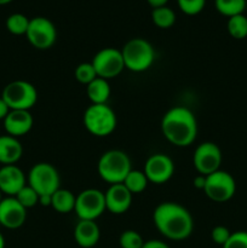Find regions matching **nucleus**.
Here are the masks:
<instances>
[{
    "label": "nucleus",
    "instance_id": "f257e3e1",
    "mask_svg": "<svg viewBox=\"0 0 247 248\" xmlns=\"http://www.w3.org/2000/svg\"><path fill=\"white\" fill-rule=\"evenodd\" d=\"M155 228L169 240L182 241L188 239L194 229V220L190 212L176 202H162L153 213Z\"/></svg>",
    "mask_w": 247,
    "mask_h": 248
},
{
    "label": "nucleus",
    "instance_id": "f03ea898",
    "mask_svg": "<svg viewBox=\"0 0 247 248\" xmlns=\"http://www.w3.org/2000/svg\"><path fill=\"white\" fill-rule=\"evenodd\" d=\"M164 137L176 147H189L198 136V123L193 111L184 107L170 109L161 120Z\"/></svg>",
    "mask_w": 247,
    "mask_h": 248
},
{
    "label": "nucleus",
    "instance_id": "7ed1b4c3",
    "mask_svg": "<svg viewBox=\"0 0 247 248\" xmlns=\"http://www.w3.org/2000/svg\"><path fill=\"white\" fill-rule=\"evenodd\" d=\"M97 170L101 178L113 186V184L123 183L132 167H131L130 157L125 152L111 149L102 154L98 160Z\"/></svg>",
    "mask_w": 247,
    "mask_h": 248
},
{
    "label": "nucleus",
    "instance_id": "20e7f679",
    "mask_svg": "<svg viewBox=\"0 0 247 248\" xmlns=\"http://www.w3.org/2000/svg\"><path fill=\"white\" fill-rule=\"evenodd\" d=\"M124 64L131 72L140 73L149 69L155 61V50L152 44L142 38L128 40L121 48Z\"/></svg>",
    "mask_w": 247,
    "mask_h": 248
},
{
    "label": "nucleus",
    "instance_id": "39448f33",
    "mask_svg": "<svg viewBox=\"0 0 247 248\" xmlns=\"http://www.w3.org/2000/svg\"><path fill=\"white\" fill-rule=\"evenodd\" d=\"M116 114L108 104H91L84 113V126L92 136L107 137L116 127Z\"/></svg>",
    "mask_w": 247,
    "mask_h": 248
},
{
    "label": "nucleus",
    "instance_id": "423d86ee",
    "mask_svg": "<svg viewBox=\"0 0 247 248\" xmlns=\"http://www.w3.org/2000/svg\"><path fill=\"white\" fill-rule=\"evenodd\" d=\"M1 98L11 110H31L38 101V91L31 82L15 80L4 87Z\"/></svg>",
    "mask_w": 247,
    "mask_h": 248
},
{
    "label": "nucleus",
    "instance_id": "0eeeda50",
    "mask_svg": "<svg viewBox=\"0 0 247 248\" xmlns=\"http://www.w3.org/2000/svg\"><path fill=\"white\" fill-rule=\"evenodd\" d=\"M28 186H31L39 196L52 195L60 189V174L48 162H39L29 171Z\"/></svg>",
    "mask_w": 247,
    "mask_h": 248
},
{
    "label": "nucleus",
    "instance_id": "6e6552de",
    "mask_svg": "<svg viewBox=\"0 0 247 248\" xmlns=\"http://www.w3.org/2000/svg\"><path fill=\"white\" fill-rule=\"evenodd\" d=\"M203 191L206 196L215 202H227L235 195L236 183L232 174L218 170L206 176Z\"/></svg>",
    "mask_w": 247,
    "mask_h": 248
},
{
    "label": "nucleus",
    "instance_id": "1a4fd4ad",
    "mask_svg": "<svg viewBox=\"0 0 247 248\" xmlns=\"http://www.w3.org/2000/svg\"><path fill=\"white\" fill-rule=\"evenodd\" d=\"M75 213L81 220H96L106 208L104 193L98 189H85L75 199Z\"/></svg>",
    "mask_w": 247,
    "mask_h": 248
},
{
    "label": "nucleus",
    "instance_id": "9d476101",
    "mask_svg": "<svg viewBox=\"0 0 247 248\" xmlns=\"http://www.w3.org/2000/svg\"><path fill=\"white\" fill-rule=\"evenodd\" d=\"M91 63L96 70L97 77L106 80L116 78L125 69L121 50L114 47L102 48L94 55Z\"/></svg>",
    "mask_w": 247,
    "mask_h": 248
},
{
    "label": "nucleus",
    "instance_id": "9b49d317",
    "mask_svg": "<svg viewBox=\"0 0 247 248\" xmlns=\"http://www.w3.org/2000/svg\"><path fill=\"white\" fill-rule=\"evenodd\" d=\"M27 39L38 50H47L57 39V31L52 22L46 17H34L29 22Z\"/></svg>",
    "mask_w": 247,
    "mask_h": 248
},
{
    "label": "nucleus",
    "instance_id": "f8f14e48",
    "mask_svg": "<svg viewBox=\"0 0 247 248\" xmlns=\"http://www.w3.org/2000/svg\"><path fill=\"white\" fill-rule=\"evenodd\" d=\"M222 160V150L213 142L201 143L194 152V166L199 174H202V176H208V174L220 170Z\"/></svg>",
    "mask_w": 247,
    "mask_h": 248
},
{
    "label": "nucleus",
    "instance_id": "ddd939ff",
    "mask_svg": "<svg viewBox=\"0 0 247 248\" xmlns=\"http://www.w3.org/2000/svg\"><path fill=\"white\" fill-rule=\"evenodd\" d=\"M144 174L148 181L154 184H164L172 178L174 173L173 160L166 154H153L145 161Z\"/></svg>",
    "mask_w": 247,
    "mask_h": 248
},
{
    "label": "nucleus",
    "instance_id": "4468645a",
    "mask_svg": "<svg viewBox=\"0 0 247 248\" xmlns=\"http://www.w3.org/2000/svg\"><path fill=\"white\" fill-rule=\"evenodd\" d=\"M27 219V208L17 201L15 196H9L0 201V225L7 229H18Z\"/></svg>",
    "mask_w": 247,
    "mask_h": 248
},
{
    "label": "nucleus",
    "instance_id": "2eb2a0df",
    "mask_svg": "<svg viewBox=\"0 0 247 248\" xmlns=\"http://www.w3.org/2000/svg\"><path fill=\"white\" fill-rule=\"evenodd\" d=\"M132 196L123 183L113 184L104 193L107 211L113 215H123L127 212L132 203Z\"/></svg>",
    "mask_w": 247,
    "mask_h": 248
},
{
    "label": "nucleus",
    "instance_id": "dca6fc26",
    "mask_svg": "<svg viewBox=\"0 0 247 248\" xmlns=\"http://www.w3.org/2000/svg\"><path fill=\"white\" fill-rule=\"evenodd\" d=\"M27 186V179L23 171L16 165H4L0 169V191L7 196H16V194Z\"/></svg>",
    "mask_w": 247,
    "mask_h": 248
},
{
    "label": "nucleus",
    "instance_id": "f3484780",
    "mask_svg": "<svg viewBox=\"0 0 247 248\" xmlns=\"http://www.w3.org/2000/svg\"><path fill=\"white\" fill-rule=\"evenodd\" d=\"M33 116L29 110H10L4 119V128L7 135L21 137L27 135L33 127Z\"/></svg>",
    "mask_w": 247,
    "mask_h": 248
},
{
    "label": "nucleus",
    "instance_id": "a211bd4d",
    "mask_svg": "<svg viewBox=\"0 0 247 248\" xmlns=\"http://www.w3.org/2000/svg\"><path fill=\"white\" fill-rule=\"evenodd\" d=\"M101 237V232L96 220H81L74 228L75 242L82 248H92L96 246Z\"/></svg>",
    "mask_w": 247,
    "mask_h": 248
},
{
    "label": "nucleus",
    "instance_id": "6ab92c4d",
    "mask_svg": "<svg viewBox=\"0 0 247 248\" xmlns=\"http://www.w3.org/2000/svg\"><path fill=\"white\" fill-rule=\"evenodd\" d=\"M23 148L16 137L10 135L0 136V164L16 165L22 157Z\"/></svg>",
    "mask_w": 247,
    "mask_h": 248
},
{
    "label": "nucleus",
    "instance_id": "aec40b11",
    "mask_svg": "<svg viewBox=\"0 0 247 248\" xmlns=\"http://www.w3.org/2000/svg\"><path fill=\"white\" fill-rule=\"evenodd\" d=\"M86 93L92 104H107L110 97V86L108 80L97 77L86 86Z\"/></svg>",
    "mask_w": 247,
    "mask_h": 248
},
{
    "label": "nucleus",
    "instance_id": "412c9836",
    "mask_svg": "<svg viewBox=\"0 0 247 248\" xmlns=\"http://www.w3.org/2000/svg\"><path fill=\"white\" fill-rule=\"evenodd\" d=\"M75 199L77 196L67 189H58L57 191L52 194V203L51 207L58 213L67 215L74 211L75 207Z\"/></svg>",
    "mask_w": 247,
    "mask_h": 248
},
{
    "label": "nucleus",
    "instance_id": "4be33fe9",
    "mask_svg": "<svg viewBox=\"0 0 247 248\" xmlns=\"http://www.w3.org/2000/svg\"><path fill=\"white\" fill-rule=\"evenodd\" d=\"M148 183L149 181H148L147 176L144 174V172L139 171V170H131L130 173L126 176L125 181L123 182L124 186L132 195L143 193L147 189Z\"/></svg>",
    "mask_w": 247,
    "mask_h": 248
},
{
    "label": "nucleus",
    "instance_id": "5701e85b",
    "mask_svg": "<svg viewBox=\"0 0 247 248\" xmlns=\"http://www.w3.org/2000/svg\"><path fill=\"white\" fill-rule=\"evenodd\" d=\"M152 19L156 27L162 29H167L171 28L174 24V22H176V14H174L173 10L170 9L169 6L165 5V6L153 9Z\"/></svg>",
    "mask_w": 247,
    "mask_h": 248
},
{
    "label": "nucleus",
    "instance_id": "b1692460",
    "mask_svg": "<svg viewBox=\"0 0 247 248\" xmlns=\"http://www.w3.org/2000/svg\"><path fill=\"white\" fill-rule=\"evenodd\" d=\"M215 6L219 14L229 18L244 14L246 9V0H215Z\"/></svg>",
    "mask_w": 247,
    "mask_h": 248
},
{
    "label": "nucleus",
    "instance_id": "393cba45",
    "mask_svg": "<svg viewBox=\"0 0 247 248\" xmlns=\"http://www.w3.org/2000/svg\"><path fill=\"white\" fill-rule=\"evenodd\" d=\"M227 29L228 33L236 40L247 38V17L244 14L229 17Z\"/></svg>",
    "mask_w": 247,
    "mask_h": 248
},
{
    "label": "nucleus",
    "instance_id": "a878e982",
    "mask_svg": "<svg viewBox=\"0 0 247 248\" xmlns=\"http://www.w3.org/2000/svg\"><path fill=\"white\" fill-rule=\"evenodd\" d=\"M31 19L23 14H12L6 19V28L14 35H26Z\"/></svg>",
    "mask_w": 247,
    "mask_h": 248
},
{
    "label": "nucleus",
    "instance_id": "bb28decb",
    "mask_svg": "<svg viewBox=\"0 0 247 248\" xmlns=\"http://www.w3.org/2000/svg\"><path fill=\"white\" fill-rule=\"evenodd\" d=\"M15 198H16L17 201H18V202L21 203L24 208H27V210H28V208L34 207V206L38 205L39 203L38 193H36V191L34 190L31 186H28V184H27V186H24L23 188H22L21 190L16 194V196H15Z\"/></svg>",
    "mask_w": 247,
    "mask_h": 248
},
{
    "label": "nucleus",
    "instance_id": "cd10ccee",
    "mask_svg": "<svg viewBox=\"0 0 247 248\" xmlns=\"http://www.w3.org/2000/svg\"><path fill=\"white\" fill-rule=\"evenodd\" d=\"M96 78V70H94L91 62L80 63V64L75 68V79H77L80 84L85 85V86H87L90 82L93 81Z\"/></svg>",
    "mask_w": 247,
    "mask_h": 248
},
{
    "label": "nucleus",
    "instance_id": "c85d7f7f",
    "mask_svg": "<svg viewBox=\"0 0 247 248\" xmlns=\"http://www.w3.org/2000/svg\"><path fill=\"white\" fill-rule=\"evenodd\" d=\"M121 248H142L144 240L136 230H125L119 237Z\"/></svg>",
    "mask_w": 247,
    "mask_h": 248
},
{
    "label": "nucleus",
    "instance_id": "c756f323",
    "mask_svg": "<svg viewBox=\"0 0 247 248\" xmlns=\"http://www.w3.org/2000/svg\"><path fill=\"white\" fill-rule=\"evenodd\" d=\"M178 6L182 11L189 16L200 14L203 10L206 4V0H177Z\"/></svg>",
    "mask_w": 247,
    "mask_h": 248
},
{
    "label": "nucleus",
    "instance_id": "7c9ffc66",
    "mask_svg": "<svg viewBox=\"0 0 247 248\" xmlns=\"http://www.w3.org/2000/svg\"><path fill=\"white\" fill-rule=\"evenodd\" d=\"M223 248H247V232H232Z\"/></svg>",
    "mask_w": 247,
    "mask_h": 248
},
{
    "label": "nucleus",
    "instance_id": "2f4dec72",
    "mask_svg": "<svg viewBox=\"0 0 247 248\" xmlns=\"http://www.w3.org/2000/svg\"><path fill=\"white\" fill-rule=\"evenodd\" d=\"M230 235H232V232H230V230L228 229L227 227H224V225H217V227L213 228L212 232H211V237H212L213 242L222 247L224 246L225 242L229 240Z\"/></svg>",
    "mask_w": 247,
    "mask_h": 248
},
{
    "label": "nucleus",
    "instance_id": "473e14b6",
    "mask_svg": "<svg viewBox=\"0 0 247 248\" xmlns=\"http://www.w3.org/2000/svg\"><path fill=\"white\" fill-rule=\"evenodd\" d=\"M142 248H170V246L160 240H149V241H144Z\"/></svg>",
    "mask_w": 247,
    "mask_h": 248
},
{
    "label": "nucleus",
    "instance_id": "72a5a7b5",
    "mask_svg": "<svg viewBox=\"0 0 247 248\" xmlns=\"http://www.w3.org/2000/svg\"><path fill=\"white\" fill-rule=\"evenodd\" d=\"M10 110H11V109L9 108V106L6 104V102H5L4 99L0 97V120L4 121V119L6 118L7 114L10 113Z\"/></svg>",
    "mask_w": 247,
    "mask_h": 248
},
{
    "label": "nucleus",
    "instance_id": "f704fd0d",
    "mask_svg": "<svg viewBox=\"0 0 247 248\" xmlns=\"http://www.w3.org/2000/svg\"><path fill=\"white\" fill-rule=\"evenodd\" d=\"M205 183H206V176H202V174H199L198 177H195L194 179V186L196 189H202L205 188Z\"/></svg>",
    "mask_w": 247,
    "mask_h": 248
},
{
    "label": "nucleus",
    "instance_id": "c9c22d12",
    "mask_svg": "<svg viewBox=\"0 0 247 248\" xmlns=\"http://www.w3.org/2000/svg\"><path fill=\"white\" fill-rule=\"evenodd\" d=\"M39 203L44 207H51L52 203V195H40L39 196Z\"/></svg>",
    "mask_w": 247,
    "mask_h": 248
},
{
    "label": "nucleus",
    "instance_id": "e433bc0d",
    "mask_svg": "<svg viewBox=\"0 0 247 248\" xmlns=\"http://www.w3.org/2000/svg\"><path fill=\"white\" fill-rule=\"evenodd\" d=\"M147 1H148V4L153 7V9H155V7L165 6L169 0H147Z\"/></svg>",
    "mask_w": 247,
    "mask_h": 248
},
{
    "label": "nucleus",
    "instance_id": "4c0bfd02",
    "mask_svg": "<svg viewBox=\"0 0 247 248\" xmlns=\"http://www.w3.org/2000/svg\"><path fill=\"white\" fill-rule=\"evenodd\" d=\"M0 248H5V239L1 232H0Z\"/></svg>",
    "mask_w": 247,
    "mask_h": 248
},
{
    "label": "nucleus",
    "instance_id": "58836bf2",
    "mask_svg": "<svg viewBox=\"0 0 247 248\" xmlns=\"http://www.w3.org/2000/svg\"><path fill=\"white\" fill-rule=\"evenodd\" d=\"M12 0H0V5H6L9 2H11Z\"/></svg>",
    "mask_w": 247,
    "mask_h": 248
},
{
    "label": "nucleus",
    "instance_id": "ea45409f",
    "mask_svg": "<svg viewBox=\"0 0 247 248\" xmlns=\"http://www.w3.org/2000/svg\"><path fill=\"white\" fill-rule=\"evenodd\" d=\"M1 195H2V193H1V191H0V201H1V200H2V198H1Z\"/></svg>",
    "mask_w": 247,
    "mask_h": 248
}]
</instances>
